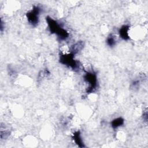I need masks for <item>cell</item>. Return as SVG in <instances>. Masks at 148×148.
Returning a JSON list of instances; mask_svg holds the SVG:
<instances>
[{
    "instance_id": "cell-5",
    "label": "cell",
    "mask_w": 148,
    "mask_h": 148,
    "mask_svg": "<svg viewBox=\"0 0 148 148\" xmlns=\"http://www.w3.org/2000/svg\"><path fill=\"white\" fill-rule=\"evenodd\" d=\"M130 27L128 25H123L120 28L119 30V34L121 38L124 40H128L130 39L128 31H129Z\"/></svg>"
},
{
    "instance_id": "cell-7",
    "label": "cell",
    "mask_w": 148,
    "mask_h": 148,
    "mask_svg": "<svg viewBox=\"0 0 148 148\" xmlns=\"http://www.w3.org/2000/svg\"><path fill=\"white\" fill-rule=\"evenodd\" d=\"M83 46H84V43L83 42H81V41L77 42V43H75L72 46L71 48L70 53L75 55L83 48Z\"/></svg>"
},
{
    "instance_id": "cell-1",
    "label": "cell",
    "mask_w": 148,
    "mask_h": 148,
    "mask_svg": "<svg viewBox=\"0 0 148 148\" xmlns=\"http://www.w3.org/2000/svg\"><path fill=\"white\" fill-rule=\"evenodd\" d=\"M46 20L50 32L51 34H56L60 40H64L69 37V34L68 32L63 28L56 20L49 16L46 17Z\"/></svg>"
},
{
    "instance_id": "cell-4",
    "label": "cell",
    "mask_w": 148,
    "mask_h": 148,
    "mask_svg": "<svg viewBox=\"0 0 148 148\" xmlns=\"http://www.w3.org/2000/svg\"><path fill=\"white\" fill-rule=\"evenodd\" d=\"M40 13V8L38 6H34L32 9L27 13V18L31 25L35 27L38 25L39 20Z\"/></svg>"
},
{
    "instance_id": "cell-11",
    "label": "cell",
    "mask_w": 148,
    "mask_h": 148,
    "mask_svg": "<svg viewBox=\"0 0 148 148\" xmlns=\"http://www.w3.org/2000/svg\"><path fill=\"white\" fill-rule=\"evenodd\" d=\"M139 82L138 80H135L134 81L132 84H131V88H133V89H135V88H138L139 87Z\"/></svg>"
},
{
    "instance_id": "cell-3",
    "label": "cell",
    "mask_w": 148,
    "mask_h": 148,
    "mask_svg": "<svg viewBox=\"0 0 148 148\" xmlns=\"http://www.w3.org/2000/svg\"><path fill=\"white\" fill-rule=\"evenodd\" d=\"M84 80L88 84L86 90L87 93L92 92L97 88L98 84L96 73L93 72H86L84 75Z\"/></svg>"
},
{
    "instance_id": "cell-8",
    "label": "cell",
    "mask_w": 148,
    "mask_h": 148,
    "mask_svg": "<svg viewBox=\"0 0 148 148\" xmlns=\"http://www.w3.org/2000/svg\"><path fill=\"white\" fill-rule=\"evenodd\" d=\"M124 120L122 117H117L113 119L111 123V126L113 129H116L118 127L122 126L124 124Z\"/></svg>"
},
{
    "instance_id": "cell-2",
    "label": "cell",
    "mask_w": 148,
    "mask_h": 148,
    "mask_svg": "<svg viewBox=\"0 0 148 148\" xmlns=\"http://www.w3.org/2000/svg\"><path fill=\"white\" fill-rule=\"evenodd\" d=\"M74 56L75 55L71 53L60 54V62L71 68L75 71H78L80 69L81 65L79 61L74 59Z\"/></svg>"
},
{
    "instance_id": "cell-6",
    "label": "cell",
    "mask_w": 148,
    "mask_h": 148,
    "mask_svg": "<svg viewBox=\"0 0 148 148\" xmlns=\"http://www.w3.org/2000/svg\"><path fill=\"white\" fill-rule=\"evenodd\" d=\"M72 138L75 142V143L80 147H85L84 144L83 142L82 137L80 136V132L79 131H75L72 135Z\"/></svg>"
},
{
    "instance_id": "cell-10",
    "label": "cell",
    "mask_w": 148,
    "mask_h": 148,
    "mask_svg": "<svg viewBox=\"0 0 148 148\" xmlns=\"http://www.w3.org/2000/svg\"><path fill=\"white\" fill-rule=\"evenodd\" d=\"M9 135H10V132L9 131H8V130L2 131V130H1V139L6 138Z\"/></svg>"
},
{
    "instance_id": "cell-9",
    "label": "cell",
    "mask_w": 148,
    "mask_h": 148,
    "mask_svg": "<svg viewBox=\"0 0 148 148\" xmlns=\"http://www.w3.org/2000/svg\"><path fill=\"white\" fill-rule=\"evenodd\" d=\"M106 43L109 47H113L116 44V40L113 35H109L106 39Z\"/></svg>"
},
{
    "instance_id": "cell-12",
    "label": "cell",
    "mask_w": 148,
    "mask_h": 148,
    "mask_svg": "<svg viewBox=\"0 0 148 148\" xmlns=\"http://www.w3.org/2000/svg\"><path fill=\"white\" fill-rule=\"evenodd\" d=\"M143 119L145 121H147V111H146V112L145 113H143Z\"/></svg>"
}]
</instances>
